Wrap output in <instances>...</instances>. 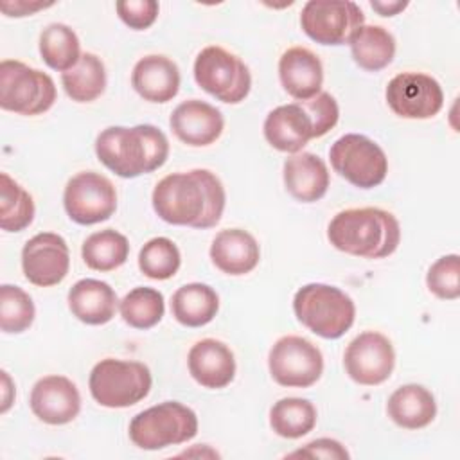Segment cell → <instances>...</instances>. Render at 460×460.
<instances>
[{"mask_svg": "<svg viewBox=\"0 0 460 460\" xmlns=\"http://www.w3.org/2000/svg\"><path fill=\"white\" fill-rule=\"evenodd\" d=\"M131 86L144 101L169 102L180 90V68L167 56H144L133 66Z\"/></svg>", "mask_w": 460, "mask_h": 460, "instance_id": "44dd1931", "label": "cell"}, {"mask_svg": "<svg viewBox=\"0 0 460 460\" xmlns=\"http://www.w3.org/2000/svg\"><path fill=\"white\" fill-rule=\"evenodd\" d=\"M289 458H334V460H347L350 458L345 446L334 438H316L307 442L304 447L288 455Z\"/></svg>", "mask_w": 460, "mask_h": 460, "instance_id": "f35d334b", "label": "cell"}, {"mask_svg": "<svg viewBox=\"0 0 460 460\" xmlns=\"http://www.w3.org/2000/svg\"><path fill=\"white\" fill-rule=\"evenodd\" d=\"M41 59L58 72L70 70L81 58L77 34L65 23H50L40 34Z\"/></svg>", "mask_w": 460, "mask_h": 460, "instance_id": "4dcf8cb0", "label": "cell"}, {"mask_svg": "<svg viewBox=\"0 0 460 460\" xmlns=\"http://www.w3.org/2000/svg\"><path fill=\"white\" fill-rule=\"evenodd\" d=\"M22 270L25 279L40 288L59 284L70 270L66 241L54 232H40L22 248Z\"/></svg>", "mask_w": 460, "mask_h": 460, "instance_id": "9a60e30c", "label": "cell"}, {"mask_svg": "<svg viewBox=\"0 0 460 460\" xmlns=\"http://www.w3.org/2000/svg\"><path fill=\"white\" fill-rule=\"evenodd\" d=\"M29 404L32 413L45 424L61 426L72 422L81 411V395L68 377L45 376L31 390Z\"/></svg>", "mask_w": 460, "mask_h": 460, "instance_id": "e0dca14e", "label": "cell"}, {"mask_svg": "<svg viewBox=\"0 0 460 460\" xmlns=\"http://www.w3.org/2000/svg\"><path fill=\"white\" fill-rule=\"evenodd\" d=\"M32 196L7 172H0V226L5 232H22L34 219Z\"/></svg>", "mask_w": 460, "mask_h": 460, "instance_id": "1f68e13d", "label": "cell"}, {"mask_svg": "<svg viewBox=\"0 0 460 460\" xmlns=\"http://www.w3.org/2000/svg\"><path fill=\"white\" fill-rule=\"evenodd\" d=\"M119 311L129 327L146 331L155 327L164 318L165 300L158 289L138 286L124 295V298L119 302Z\"/></svg>", "mask_w": 460, "mask_h": 460, "instance_id": "d6a6232c", "label": "cell"}, {"mask_svg": "<svg viewBox=\"0 0 460 460\" xmlns=\"http://www.w3.org/2000/svg\"><path fill=\"white\" fill-rule=\"evenodd\" d=\"M406 5L408 2H370V7L381 16H395L397 13L404 11Z\"/></svg>", "mask_w": 460, "mask_h": 460, "instance_id": "60d3db41", "label": "cell"}, {"mask_svg": "<svg viewBox=\"0 0 460 460\" xmlns=\"http://www.w3.org/2000/svg\"><path fill=\"white\" fill-rule=\"evenodd\" d=\"M282 178L286 190L300 203H314L322 199L331 181L325 162L318 155L307 151L286 158Z\"/></svg>", "mask_w": 460, "mask_h": 460, "instance_id": "7402d4cb", "label": "cell"}, {"mask_svg": "<svg viewBox=\"0 0 460 460\" xmlns=\"http://www.w3.org/2000/svg\"><path fill=\"white\" fill-rule=\"evenodd\" d=\"M296 320L325 340L341 338L354 323L356 305L352 298L336 286L311 282L293 296Z\"/></svg>", "mask_w": 460, "mask_h": 460, "instance_id": "277c9868", "label": "cell"}, {"mask_svg": "<svg viewBox=\"0 0 460 460\" xmlns=\"http://www.w3.org/2000/svg\"><path fill=\"white\" fill-rule=\"evenodd\" d=\"M84 264L95 271H113L120 268L129 255L128 237L113 228L90 234L81 246Z\"/></svg>", "mask_w": 460, "mask_h": 460, "instance_id": "f1b7e54d", "label": "cell"}, {"mask_svg": "<svg viewBox=\"0 0 460 460\" xmlns=\"http://www.w3.org/2000/svg\"><path fill=\"white\" fill-rule=\"evenodd\" d=\"M349 45L354 63L368 72L383 70L395 56V38L381 25H363Z\"/></svg>", "mask_w": 460, "mask_h": 460, "instance_id": "4316f807", "label": "cell"}, {"mask_svg": "<svg viewBox=\"0 0 460 460\" xmlns=\"http://www.w3.org/2000/svg\"><path fill=\"white\" fill-rule=\"evenodd\" d=\"M334 172L358 189L381 185L388 172V158L381 146L359 133H347L329 149Z\"/></svg>", "mask_w": 460, "mask_h": 460, "instance_id": "9c48e42d", "label": "cell"}, {"mask_svg": "<svg viewBox=\"0 0 460 460\" xmlns=\"http://www.w3.org/2000/svg\"><path fill=\"white\" fill-rule=\"evenodd\" d=\"M128 431L137 447L156 451L194 438L198 433V417L192 408L178 401H165L137 413Z\"/></svg>", "mask_w": 460, "mask_h": 460, "instance_id": "5b68a950", "label": "cell"}, {"mask_svg": "<svg viewBox=\"0 0 460 460\" xmlns=\"http://www.w3.org/2000/svg\"><path fill=\"white\" fill-rule=\"evenodd\" d=\"M36 316L34 302L20 286H0V329L7 334L27 331Z\"/></svg>", "mask_w": 460, "mask_h": 460, "instance_id": "e575fe53", "label": "cell"}, {"mask_svg": "<svg viewBox=\"0 0 460 460\" xmlns=\"http://www.w3.org/2000/svg\"><path fill=\"white\" fill-rule=\"evenodd\" d=\"M266 142L282 153L296 155L316 138L314 120L302 101L273 108L264 119Z\"/></svg>", "mask_w": 460, "mask_h": 460, "instance_id": "2e32d148", "label": "cell"}, {"mask_svg": "<svg viewBox=\"0 0 460 460\" xmlns=\"http://www.w3.org/2000/svg\"><path fill=\"white\" fill-rule=\"evenodd\" d=\"M180 264V250L169 237H153L140 248L138 268L153 280H167L174 277Z\"/></svg>", "mask_w": 460, "mask_h": 460, "instance_id": "836d02e7", "label": "cell"}, {"mask_svg": "<svg viewBox=\"0 0 460 460\" xmlns=\"http://www.w3.org/2000/svg\"><path fill=\"white\" fill-rule=\"evenodd\" d=\"M153 385L151 370L140 361L115 358L93 365L88 388L93 401L104 408H128L147 397Z\"/></svg>", "mask_w": 460, "mask_h": 460, "instance_id": "8992f818", "label": "cell"}, {"mask_svg": "<svg viewBox=\"0 0 460 460\" xmlns=\"http://www.w3.org/2000/svg\"><path fill=\"white\" fill-rule=\"evenodd\" d=\"M187 367L192 379L203 388L219 390L235 377V358L230 347L216 338L196 341L187 356Z\"/></svg>", "mask_w": 460, "mask_h": 460, "instance_id": "d6986e66", "label": "cell"}, {"mask_svg": "<svg viewBox=\"0 0 460 460\" xmlns=\"http://www.w3.org/2000/svg\"><path fill=\"white\" fill-rule=\"evenodd\" d=\"M343 367L347 376L358 385H381L392 376L395 367L394 345L385 334L365 331L347 345Z\"/></svg>", "mask_w": 460, "mask_h": 460, "instance_id": "5bb4252c", "label": "cell"}, {"mask_svg": "<svg viewBox=\"0 0 460 460\" xmlns=\"http://www.w3.org/2000/svg\"><path fill=\"white\" fill-rule=\"evenodd\" d=\"M61 84L72 101L92 102L106 88L104 63L93 52H83L79 61L61 74Z\"/></svg>", "mask_w": 460, "mask_h": 460, "instance_id": "83f0119b", "label": "cell"}, {"mask_svg": "<svg viewBox=\"0 0 460 460\" xmlns=\"http://www.w3.org/2000/svg\"><path fill=\"white\" fill-rule=\"evenodd\" d=\"M115 9L129 29L144 31L156 22L160 5L155 0H120L115 4Z\"/></svg>", "mask_w": 460, "mask_h": 460, "instance_id": "8d00e7d4", "label": "cell"}, {"mask_svg": "<svg viewBox=\"0 0 460 460\" xmlns=\"http://www.w3.org/2000/svg\"><path fill=\"white\" fill-rule=\"evenodd\" d=\"M54 4H43V2H23V0H14V2H9V0H2L0 2V9L5 16H14V18H20V16H31L34 14L36 11L40 9H47Z\"/></svg>", "mask_w": 460, "mask_h": 460, "instance_id": "ab89813d", "label": "cell"}, {"mask_svg": "<svg viewBox=\"0 0 460 460\" xmlns=\"http://www.w3.org/2000/svg\"><path fill=\"white\" fill-rule=\"evenodd\" d=\"M273 381L288 388H309L323 372V356L307 338L288 334L279 338L268 354Z\"/></svg>", "mask_w": 460, "mask_h": 460, "instance_id": "8fae6325", "label": "cell"}, {"mask_svg": "<svg viewBox=\"0 0 460 460\" xmlns=\"http://www.w3.org/2000/svg\"><path fill=\"white\" fill-rule=\"evenodd\" d=\"M194 79L201 90L226 104H239L252 88L244 61L219 45H208L196 56Z\"/></svg>", "mask_w": 460, "mask_h": 460, "instance_id": "ba28073f", "label": "cell"}, {"mask_svg": "<svg viewBox=\"0 0 460 460\" xmlns=\"http://www.w3.org/2000/svg\"><path fill=\"white\" fill-rule=\"evenodd\" d=\"M428 289L442 300L460 296V257L456 253L438 257L426 273Z\"/></svg>", "mask_w": 460, "mask_h": 460, "instance_id": "d590c367", "label": "cell"}, {"mask_svg": "<svg viewBox=\"0 0 460 460\" xmlns=\"http://www.w3.org/2000/svg\"><path fill=\"white\" fill-rule=\"evenodd\" d=\"M171 311L178 323L185 327H203L216 318L219 296L208 284L190 282L172 293Z\"/></svg>", "mask_w": 460, "mask_h": 460, "instance_id": "484cf974", "label": "cell"}, {"mask_svg": "<svg viewBox=\"0 0 460 460\" xmlns=\"http://www.w3.org/2000/svg\"><path fill=\"white\" fill-rule=\"evenodd\" d=\"M363 25V11L350 0H309L300 13L302 31L320 45H345Z\"/></svg>", "mask_w": 460, "mask_h": 460, "instance_id": "30bf717a", "label": "cell"}, {"mask_svg": "<svg viewBox=\"0 0 460 460\" xmlns=\"http://www.w3.org/2000/svg\"><path fill=\"white\" fill-rule=\"evenodd\" d=\"M279 79L293 99H313L322 92L323 84L322 61L305 47H291L279 59Z\"/></svg>", "mask_w": 460, "mask_h": 460, "instance_id": "ffe728a7", "label": "cell"}, {"mask_svg": "<svg viewBox=\"0 0 460 460\" xmlns=\"http://www.w3.org/2000/svg\"><path fill=\"white\" fill-rule=\"evenodd\" d=\"M63 205L74 223L95 225L115 214L117 190L106 176L93 171H83L66 181Z\"/></svg>", "mask_w": 460, "mask_h": 460, "instance_id": "7c38bea8", "label": "cell"}, {"mask_svg": "<svg viewBox=\"0 0 460 460\" xmlns=\"http://www.w3.org/2000/svg\"><path fill=\"white\" fill-rule=\"evenodd\" d=\"M385 97L397 117L411 120L431 119L444 106L440 83L422 72H401L394 75L386 84Z\"/></svg>", "mask_w": 460, "mask_h": 460, "instance_id": "4fadbf2b", "label": "cell"}, {"mask_svg": "<svg viewBox=\"0 0 460 460\" xmlns=\"http://www.w3.org/2000/svg\"><path fill=\"white\" fill-rule=\"evenodd\" d=\"M169 126L183 144L205 147L221 137L225 119L216 106L199 99H189L172 110Z\"/></svg>", "mask_w": 460, "mask_h": 460, "instance_id": "ac0fdd59", "label": "cell"}, {"mask_svg": "<svg viewBox=\"0 0 460 460\" xmlns=\"http://www.w3.org/2000/svg\"><path fill=\"white\" fill-rule=\"evenodd\" d=\"M52 77L18 59L0 63V108L18 115H41L56 102Z\"/></svg>", "mask_w": 460, "mask_h": 460, "instance_id": "52a82bcc", "label": "cell"}, {"mask_svg": "<svg viewBox=\"0 0 460 460\" xmlns=\"http://www.w3.org/2000/svg\"><path fill=\"white\" fill-rule=\"evenodd\" d=\"M151 201L162 221L205 230L221 221L226 194L212 171L192 169L164 176L155 185Z\"/></svg>", "mask_w": 460, "mask_h": 460, "instance_id": "6da1fadb", "label": "cell"}, {"mask_svg": "<svg viewBox=\"0 0 460 460\" xmlns=\"http://www.w3.org/2000/svg\"><path fill=\"white\" fill-rule=\"evenodd\" d=\"M210 259L214 266L226 275H246L257 268L261 248L250 232L226 228L216 234L210 244Z\"/></svg>", "mask_w": 460, "mask_h": 460, "instance_id": "603a6c76", "label": "cell"}, {"mask_svg": "<svg viewBox=\"0 0 460 460\" xmlns=\"http://www.w3.org/2000/svg\"><path fill=\"white\" fill-rule=\"evenodd\" d=\"M99 162L120 178H137L160 169L169 156L165 133L153 124L110 126L95 138Z\"/></svg>", "mask_w": 460, "mask_h": 460, "instance_id": "7a4b0ae2", "label": "cell"}, {"mask_svg": "<svg viewBox=\"0 0 460 460\" xmlns=\"http://www.w3.org/2000/svg\"><path fill=\"white\" fill-rule=\"evenodd\" d=\"M305 104V108L309 110L313 120H314V128H316V138L323 137L325 133H329L340 119V108L336 99L329 93V92H320L318 95H314L313 99L302 101Z\"/></svg>", "mask_w": 460, "mask_h": 460, "instance_id": "74e56055", "label": "cell"}, {"mask_svg": "<svg viewBox=\"0 0 460 460\" xmlns=\"http://www.w3.org/2000/svg\"><path fill=\"white\" fill-rule=\"evenodd\" d=\"M14 399V386L11 385V377L5 370H2V408L0 411L5 413Z\"/></svg>", "mask_w": 460, "mask_h": 460, "instance_id": "b9f144b4", "label": "cell"}, {"mask_svg": "<svg viewBox=\"0 0 460 460\" xmlns=\"http://www.w3.org/2000/svg\"><path fill=\"white\" fill-rule=\"evenodd\" d=\"M270 426L282 438H300L316 426V408L302 397H282L270 410Z\"/></svg>", "mask_w": 460, "mask_h": 460, "instance_id": "f546056e", "label": "cell"}, {"mask_svg": "<svg viewBox=\"0 0 460 460\" xmlns=\"http://www.w3.org/2000/svg\"><path fill=\"white\" fill-rule=\"evenodd\" d=\"M70 313L86 325L108 323L119 307V298L113 288L97 279L77 280L66 296Z\"/></svg>", "mask_w": 460, "mask_h": 460, "instance_id": "cb8c5ba5", "label": "cell"}, {"mask_svg": "<svg viewBox=\"0 0 460 460\" xmlns=\"http://www.w3.org/2000/svg\"><path fill=\"white\" fill-rule=\"evenodd\" d=\"M327 239L343 253L363 259H383L397 250L401 225L392 212L379 207L347 208L331 219Z\"/></svg>", "mask_w": 460, "mask_h": 460, "instance_id": "3957f363", "label": "cell"}, {"mask_svg": "<svg viewBox=\"0 0 460 460\" xmlns=\"http://www.w3.org/2000/svg\"><path fill=\"white\" fill-rule=\"evenodd\" d=\"M388 417L404 429H420L433 422L437 402L433 394L417 383L399 386L386 402Z\"/></svg>", "mask_w": 460, "mask_h": 460, "instance_id": "d4e9b609", "label": "cell"}]
</instances>
